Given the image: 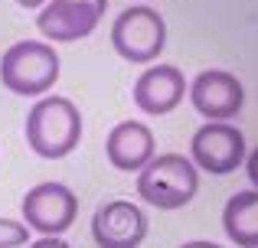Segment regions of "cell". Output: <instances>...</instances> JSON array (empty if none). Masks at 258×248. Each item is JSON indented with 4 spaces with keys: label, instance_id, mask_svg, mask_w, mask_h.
Returning <instances> with one entry per match:
<instances>
[{
    "label": "cell",
    "instance_id": "cell-1",
    "mask_svg": "<svg viewBox=\"0 0 258 248\" xmlns=\"http://www.w3.org/2000/svg\"><path fill=\"white\" fill-rule=\"evenodd\" d=\"M82 111L76 108V102H69L66 95H43L30 108L23 124L26 144L36 157L43 160H62L82 140Z\"/></svg>",
    "mask_w": 258,
    "mask_h": 248
},
{
    "label": "cell",
    "instance_id": "cell-2",
    "mask_svg": "<svg viewBox=\"0 0 258 248\" xmlns=\"http://www.w3.org/2000/svg\"><path fill=\"white\" fill-rule=\"evenodd\" d=\"M62 59L46 39H20L0 56V82L7 92L23 98H43L56 89Z\"/></svg>",
    "mask_w": 258,
    "mask_h": 248
},
{
    "label": "cell",
    "instance_id": "cell-3",
    "mask_svg": "<svg viewBox=\"0 0 258 248\" xmlns=\"http://www.w3.org/2000/svg\"><path fill=\"white\" fill-rule=\"evenodd\" d=\"M196 190H200V170L183 153H157L138 173V196L164 212L189 206Z\"/></svg>",
    "mask_w": 258,
    "mask_h": 248
},
{
    "label": "cell",
    "instance_id": "cell-4",
    "mask_svg": "<svg viewBox=\"0 0 258 248\" xmlns=\"http://www.w3.org/2000/svg\"><path fill=\"white\" fill-rule=\"evenodd\" d=\"M111 46L131 65L157 62L167 46V20L147 4L124 7L111 23Z\"/></svg>",
    "mask_w": 258,
    "mask_h": 248
},
{
    "label": "cell",
    "instance_id": "cell-5",
    "mask_svg": "<svg viewBox=\"0 0 258 248\" xmlns=\"http://www.w3.org/2000/svg\"><path fill=\"white\" fill-rule=\"evenodd\" d=\"M248 157L245 134L232 121H206L189 137V160L209 177H229Z\"/></svg>",
    "mask_w": 258,
    "mask_h": 248
},
{
    "label": "cell",
    "instance_id": "cell-6",
    "mask_svg": "<svg viewBox=\"0 0 258 248\" xmlns=\"http://www.w3.org/2000/svg\"><path fill=\"white\" fill-rule=\"evenodd\" d=\"M20 212H23V222L30 232L62 235L79 219V196L66 183L46 180V183H36L26 190L23 203H20Z\"/></svg>",
    "mask_w": 258,
    "mask_h": 248
},
{
    "label": "cell",
    "instance_id": "cell-7",
    "mask_svg": "<svg viewBox=\"0 0 258 248\" xmlns=\"http://www.w3.org/2000/svg\"><path fill=\"white\" fill-rule=\"evenodd\" d=\"M108 10V0H46L36 13V30L49 43H79L92 36Z\"/></svg>",
    "mask_w": 258,
    "mask_h": 248
},
{
    "label": "cell",
    "instance_id": "cell-8",
    "mask_svg": "<svg viewBox=\"0 0 258 248\" xmlns=\"http://www.w3.org/2000/svg\"><path fill=\"white\" fill-rule=\"evenodd\" d=\"M186 98L206 121H232L245 108V85L226 69H203L189 82Z\"/></svg>",
    "mask_w": 258,
    "mask_h": 248
},
{
    "label": "cell",
    "instance_id": "cell-9",
    "mask_svg": "<svg viewBox=\"0 0 258 248\" xmlns=\"http://www.w3.org/2000/svg\"><path fill=\"white\" fill-rule=\"evenodd\" d=\"M147 229V212L131 199H108L92 216V242L98 248H141Z\"/></svg>",
    "mask_w": 258,
    "mask_h": 248
},
{
    "label": "cell",
    "instance_id": "cell-10",
    "mask_svg": "<svg viewBox=\"0 0 258 248\" xmlns=\"http://www.w3.org/2000/svg\"><path fill=\"white\" fill-rule=\"evenodd\" d=\"M186 92H189V82L180 65H147L134 82L131 98L138 105V111L160 118V115H170L186 98Z\"/></svg>",
    "mask_w": 258,
    "mask_h": 248
},
{
    "label": "cell",
    "instance_id": "cell-11",
    "mask_svg": "<svg viewBox=\"0 0 258 248\" xmlns=\"http://www.w3.org/2000/svg\"><path fill=\"white\" fill-rule=\"evenodd\" d=\"M105 157L114 170L121 173H141L154 157H157V144H154V131L144 121H121L108 131L105 137Z\"/></svg>",
    "mask_w": 258,
    "mask_h": 248
},
{
    "label": "cell",
    "instance_id": "cell-12",
    "mask_svg": "<svg viewBox=\"0 0 258 248\" xmlns=\"http://www.w3.org/2000/svg\"><path fill=\"white\" fill-rule=\"evenodd\" d=\"M222 232L235 248H258V190H239L226 199Z\"/></svg>",
    "mask_w": 258,
    "mask_h": 248
},
{
    "label": "cell",
    "instance_id": "cell-13",
    "mask_svg": "<svg viewBox=\"0 0 258 248\" xmlns=\"http://www.w3.org/2000/svg\"><path fill=\"white\" fill-rule=\"evenodd\" d=\"M23 245H30V229H26V222L0 216V248H23Z\"/></svg>",
    "mask_w": 258,
    "mask_h": 248
},
{
    "label": "cell",
    "instance_id": "cell-14",
    "mask_svg": "<svg viewBox=\"0 0 258 248\" xmlns=\"http://www.w3.org/2000/svg\"><path fill=\"white\" fill-rule=\"evenodd\" d=\"M26 248H72L62 235H39L36 242H30Z\"/></svg>",
    "mask_w": 258,
    "mask_h": 248
},
{
    "label": "cell",
    "instance_id": "cell-15",
    "mask_svg": "<svg viewBox=\"0 0 258 248\" xmlns=\"http://www.w3.org/2000/svg\"><path fill=\"white\" fill-rule=\"evenodd\" d=\"M245 177H248V183H252V190H258V147L245 157Z\"/></svg>",
    "mask_w": 258,
    "mask_h": 248
},
{
    "label": "cell",
    "instance_id": "cell-16",
    "mask_svg": "<svg viewBox=\"0 0 258 248\" xmlns=\"http://www.w3.org/2000/svg\"><path fill=\"white\" fill-rule=\"evenodd\" d=\"M180 248H222L219 242H209V238H193V242H183Z\"/></svg>",
    "mask_w": 258,
    "mask_h": 248
},
{
    "label": "cell",
    "instance_id": "cell-17",
    "mask_svg": "<svg viewBox=\"0 0 258 248\" xmlns=\"http://www.w3.org/2000/svg\"><path fill=\"white\" fill-rule=\"evenodd\" d=\"M20 7H23V10H39V7L46 4V0H17Z\"/></svg>",
    "mask_w": 258,
    "mask_h": 248
}]
</instances>
